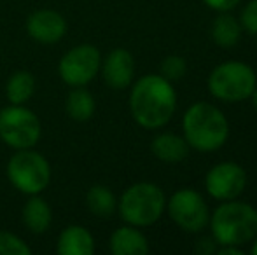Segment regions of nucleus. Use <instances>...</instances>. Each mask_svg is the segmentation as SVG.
<instances>
[{
    "label": "nucleus",
    "instance_id": "20e7f679",
    "mask_svg": "<svg viewBox=\"0 0 257 255\" xmlns=\"http://www.w3.org/2000/svg\"><path fill=\"white\" fill-rule=\"evenodd\" d=\"M208 88L212 95L219 100L241 102L248 98L255 89V74L245 63H224L210 74Z\"/></svg>",
    "mask_w": 257,
    "mask_h": 255
},
{
    "label": "nucleus",
    "instance_id": "4468645a",
    "mask_svg": "<svg viewBox=\"0 0 257 255\" xmlns=\"http://www.w3.org/2000/svg\"><path fill=\"white\" fill-rule=\"evenodd\" d=\"M110 250L115 255H146L149 245L137 229L121 227L112 234Z\"/></svg>",
    "mask_w": 257,
    "mask_h": 255
},
{
    "label": "nucleus",
    "instance_id": "4be33fe9",
    "mask_svg": "<svg viewBox=\"0 0 257 255\" xmlns=\"http://www.w3.org/2000/svg\"><path fill=\"white\" fill-rule=\"evenodd\" d=\"M161 72L165 79H180L186 74V62L180 56H168L161 63Z\"/></svg>",
    "mask_w": 257,
    "mask_h": 255
},
{
    "label": "nucleus",
    "instance_id": "393cba45",
    "mask_svg": "<svg viewBox=\"0 0 257 255\" xmlns=\"http://www.w3.org/2000/svg\"><path fill=\"white\" fill-rule=\"evenodd\" d=\"M219 255H241V252L238 248H234V246L226 245V248L219 250Z\"/></svg>",
    "mask_w": 257,
    "mask_h": 255
},
{
    "label": "nucleus",
    "instance_id": "39448f33",
    "mask_svg": "<svg viewBox=\"0 0 257 255\" xmlns=\"http://www.w3.org/2000/svg\"><path fill=\"white\" fill-rule=\"evenodd\" d=\"M165 194L154 184H137L121 199V217L133 225H151L161 217Z\"/></svg>",
    "mask_w": 257,
    "mask_h": 255
},
{
    "label": "nucleus",
    "instance_id": "1a4fd4ad",
    "mask_svg": "<svg viewBox=\"0 0 257 255\" xmlns=\"http://www.w3.org/2000/svg\"><path fill=\"white\" fill-rule=\"evenodd\" d=\"M170 217L182 229L198 232L206 225L208 208L203 197L194 191H179L170 199Z\"/></svg>",
    "mask_w": 257,
    "mask_h": 255
},
{
    "label": "nucleus",
    "instance_id": "9b49d317",
    "mask_svg": "<svg viewBox=\"0 0 257 255\" xmlns=\"http://www.w3.org/2000/svg\"><path fill=\"white\" fill-rule=\"evenodd\" d=\"M27 30L35 41L53 44L60 41L67 32L63 16L54 11H37L27 21Z\"/></svg>",
    "mask_w": 257,
    "mask_h": 255
},
{
    "label": "nucleus",
    "instance_id": "6e6552de",
    "mask_svg": "<svg viewBox=\"0 0 257 255\" xmlns=\"http://www.w3.org/2000/svg\"><path fill=\"white\" fill-rule=\"evenodd\" d=\"M100 68V51L95 46H77L61 58L60 75L70 86H84Z\"/></svg>",
    "mask_w": 257,
    "mask_h": 255
},
{
    "label": "nucleus",
    "instance_id": "412c9836",
    "mask_svg": "<svg viewBox=\"0 0 257 255\" xmlns=\"http://www.w3.org/2000/svg\"><path fill=\"white\" fill-rule=\"evenodd\" d=\"M30 246L11 232L0 231V255H28Z\"/></svg>",
    "mask_w": 257,
    "mask_h": 255
},
{
    "label": "nucleus",
    "instance_id": "f3484780",
    "mask_svg": "<svg viewBox=\"0 0 257 255\" xmlns=\"http://www.w3.org/2000/svg\"><path fill=\"white\" fill-rule=\"evenodd\" d=\"M240 34H241L240 25L229 14H222V16H219L213 21V28H212L213 41L219 46H222V48H231V46L236 44L238 39H240Z\"/></svg>",
    "mask_w": 257,
    "mask_h": 255
},
{
    "label": "nucleus",
    "instance_id": "7ed1b4c3",
    "mask_svg": "<svg viewBox=\"0 0 257 255\" xmlns=\"http://www.w3.org/2000/svg\"><path fill=\"white\" fill-rule=\"evenodd\" d=\"M212 231L220 245L240 246L257 236V211L245 203H224L212 217Z\"/></svg>",
    "mask_w": 257,
    "mask_h": 255
},
{
    "label": "nucleus",
    "instance_id": "9d476101",
    "mask_svg": "<svg viewBox=\"0 0 257 255\" xmlns=\"http://www.w3.org/2000/svg\"><path fill=\"white\" fill-rule=\"evenodd\" d=\"M247 185V173L234 163H222L206 175V191L217 199H234Z\"/></svg>",
    "mask_w": 257,
    "mask_h": 255
},
{
    "label": "nucleus",
    "instance_id": "0eeeda50",
    "mask_svg": "<svg viewBox=\"0 0 257 255\" xmlns=\"http://www.w3.org/2000/svg\"><path fill=\"white\" fill-rule=\"evenodd\" d=\"M41 121L32 110L9 107L0 112V138L14 149H30L39 142Z\"/></svg>",
    "mask_w": 257,
    "mask_h": 255
},
{
    "label": "nucleus",
    "instance_id": "a878e982",
    "mask_svg": "<svg viewBox=\"0 0 257 255\" xmlns=\"http://www.w3.org/2000/svg\"><path fill=\"white\" fill-rule=\"evenodd\" d=\"M252 93H254V105H255V109H257V89H254Z\"/></svg>",
    "mask_w": 257,
    "mask_h": 255
},
{
    "label": "nucleus",
    "instance_id": "bb28decb",
    "mask_svg": "<svg viewBox=\"0 0 257 255\" xmlns=\"http://www.w3.org/2000/svg\"><path fill=\"white\" fill-rule=\"evenodd\" d=\"M252 253L257 255V241H255V245H254V248H252Z\"/></svg>",
    "mask_w": 257,
    "mask_h": 255
},
{
    "label": "nucleus",
    "instance_id": "f8f14e48",
    "mask_svg": "<svg viewBox=\"0 0 257 255\" xmlns=\"http://www.w3.org/2000/svg\"><path fill=\"white\" fill-rule=\"evenodd\" d=\"M133 70H135L133 56L124 49H115L108 55L103 65L105 82L114 89H122L132 82Z\"/></svg>",
    "mask_w": 257,
    "mask_h": 255
},
{
    "label": "nucleus",
    "instance_id": "423d86ee",
    "mask_svg": "<svg viewBox=\"0 0 257 255\" xmlns=\"http://www.w3.org/2000/svg\"><path fill=\"white\" fill-rule=\"evenodd\" d=\"M7 173L16 189L27 194H37L44 191L49 184V164L41 154L21 149L14 154L7 166Z\"/></svg>",
    "mask_w": 257,
    "mask_h": 255
},
{
    "label": "nucleus",
    "instance_id": "aec40b11",
    "mask_svg": "<svg viewBox=\"0 0 257 255\" xmlns=\"http://www.w3.org/2000/svg\"><path fill=\"white\" fill-rule=\"evenodd\" d=\"M88 208L96 217H110L115 210V197L114 194L102 185H93L86 197Z\"/></svg>",
    "mask_w": 257,
    "mask_h": 255
},
{
    "label": "nucleus",
    "instance_id": "f257e3e1",
    "mask_svg": "<svg viewBox=\"0 0 257 255\" xmlns=\"http://www.w3.org/2000/svg\"><path fill=\"white\" fill-rule=\"evenodd\" d=\"M177 96L168 79L147 75L135 84L130 107L135 121L144 128H159L170 121L175 112Z\"/></svg>",
    "mask_w": 257,
    "mask_h": 255
},
{
    "label": "nucleus",
    "instance_id": "dca6fc26",
    "mask_svg": "<svg viewBox=\"0 0 257 255\" xmlns=\"http://www.w3.org/2000/svg\"><path fill=\"white\" fill-rule=\"evenodd\" d=\"M153 152L166 163H180L187 156V142L175 135H159L153 142Z\"/></svg>",
    "mask_w": 257,
    "mask_h": 255
},
{
    "label": "nucleus",
    "instance_id": "b1692460",
    "mask_svg": "<svg viewBox=\"0 0 257 255\" xmlns=\"http://www.w3.org/2000/svg\"><path fill=\"white\" fill-rule=\"evenodd\" d=\"M238 2H240V0H205L206 6H210L212 9H215V11H222V13L233 9Z\"/></svg>",
    "mask_w": 257,
    "mask_h": 255
},
{
    "label": "nucleus",
    "instance_id": "ddd939ff",
    "mask_svg": "<svg viewBox=\"0 0 257 255\" xmlns=\"http://www.w3.org/2000/svg\"><path fill=\"white\" fill-rule=\"evenodd\" d=\"M95 252V241L91 234L81 225H70L60 236L58 253L61 255H91Z\"/></svg>",
    "mask_w": 257,
    "mask_h": 255
},
{
    "label": "nucleus",
    "instance_id": "a211bd4d",
    "mask_svg": "<svg viewBox=\"0 0 257 255\" xmlns=\"http://www.w3.org/2000/svg\"><path fill=\"white\" fill-rule=\"evenodd\" d=\"M67 112L75 121H88L95 114V100L86 89H74L68 95Z\"/></svg>",
    "mask_w": 257,
    "mask_h": 255
},
{
    "label": "nucleus",
    "instance_id": "6ab92c4d",
    "mask_svg": "<svg viewBox=\"0 0 257 255\" xmlns=\"http://www.w3.org/2000/svg\"><path fill=\"white\" fill-rule=\"evenodd\" d=\"M34 88L35 81L28 72H16L7 84V98L14 105H21L34 95Z\"/></svg>",
    "mask_w": 257,
    "mask_h": 255
},
{
    "label": "nucleus",
    "instance_id": "2eb2a0df",
    "mask_svg": "<svg viewBox=\"0 0 257 255\" xmlns=\"http://www.w3.org/2000/svg\"><path fill=\"white\" fill-rule=\"evenodd\" d=\"M23 220L25 225L30 229L32 232H41L48 231L49 224H51V208L41 197H30L25 204L23 210Z\"/></svg>",
    "mask_w": 257,
    "mask_h": 255
},
{
    "label": "nucleus",
    "instance_id": "5701e85b",
    "mask_svg": "<svg viewBox=\"0 0 257 255\" xmlns=\"http://www.w3.org/2000/svg\"><path fill=\"white\" fill-rule=\"evenodd\" d=\"M241 21H243V27L247 28L250 34L257 35V0H252V2L245 7Z\"/></svg>",
    "mask_w": 257,
    "mask_h": 255
},
{
    "label": "nucleus",
    "instance_id": "f03ea898",
    "mask_svg": "<svg viewBox=\"0 0 257 255\" xmlns=\"http://www.w3.org/2000/svg\"><path fill=\"white\" fill-rule=\"evenodd\" d=\"M184 133L191 147L198 150H215L227 138V121L217 107L196 103L186 112Z\"/></svg>",
    "mask_w": 257,
    "mask_h": 255
}]
</instances>
